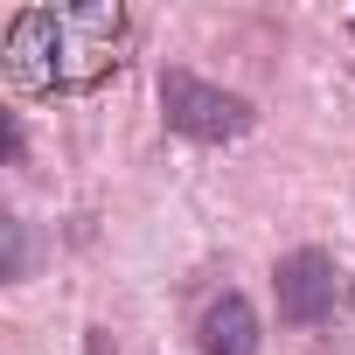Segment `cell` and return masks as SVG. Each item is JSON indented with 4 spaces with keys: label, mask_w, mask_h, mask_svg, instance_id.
Listing matches in <instances>:
<instances>
[{
    "label": "cell",
    "mask_w": 355,
    "mask_h": 355,
    "mask_svg": "<svg viewBox=\"0 0 355 355\" xmlns=\"http://www.w3.org/2000/svg\"><path fill=\"white\" fill-rule=\"evenodd\" d=\"M125 49V8L91 0V8H21L8 28V77L35 98L56 91H98Z\"/></svg>",
    "instance_id": "1"
},
{
    "label": "cell",
    "mask_w": 355,
    "mask_h": 355,
    "mask_svg": "<svg viewBox=\"0 0 355 355\" xmlns=\"http://www.w3.org/2000/svg\"><path fill=\"white\" fill-rule=\"evenodd\" d=\"M160 119L182 132V139H202V146H223V139H244L258 125L251 98L196 77V70H160Z\"/></svg>",
    "instance_id": "2"
},
{
    "label": "cell",
    "mask_w": 355,
    "mask_h": 355,
    "mask_svg": "<svg viewBox=\"0 0 355 355\" xmlns=\"http://www.w3.org/2000/svg\"><path fill=\"white\" fill-rule=\"evenodd\" d=\"M272 293H279V320L286 327H320L341 306V265L327 251H286L279 272H272Z\"/></svg>",
    "instance_id": "3"
},
{
    "label": "cell",
    "mask_w": 355,
    "mask_h": 355,
    "mask_svg": "<svg viewBox=\"0 0 355 355\" xmlns=\"http://www.w3.org/2000/svg\"><path fill=\"white\" fill-rule=\"evenodd\" d=\"M258 306L244 300V293H223V300H209V313L196 320V348L202 355H258Z\"/></svg>",
    "instance_id": "4"
},
{
    "label": "cell",
    "mask_w": 355,
    "mask_h": 355,
    "mask_svg": "<svg viewBox=\"0 0 355 355\" xmlns=\"http://www.w3.org/2000/svg\"><path fill=\"white\" fill-rule=\"evenodd\" d=\"M0 230H8V258H0V279H28V223L21 216H8V223H0Z\"/></svg>",
    "instance_id": "5"
}]
</instances>
